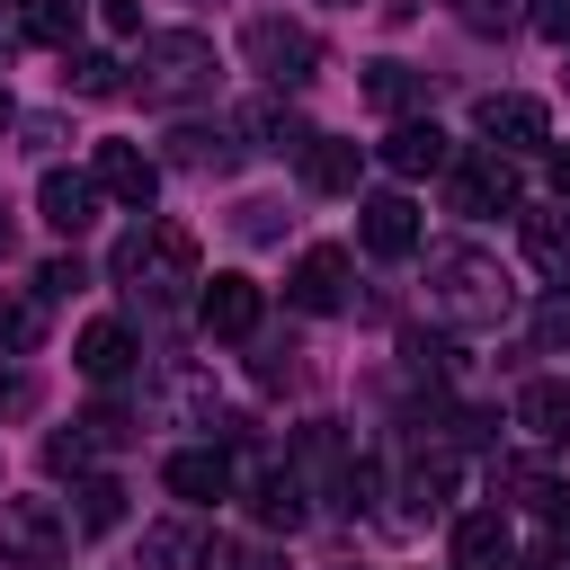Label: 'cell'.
I'll list each match as a JSON object with an SVG mask.
<instances>
[{"mask_svg": "<svg viewBox=\"0 0 570 570\" xmlns=\"http://www.w3.org/2000/svg\"><path fill=\"white\" fill-rule=\"evenodd\" d=\"M294 356H303L294 338H267V347H258V383H294Z\"/></svg>", "mask_w": 570, "mask_h": 570, "instance_id": "cell-36", "label": "cell"}, {"mask_svg": "<svg viewBox=\"0 0 570 570\" xmlns=\"http://www.w3.org/2000/svg\"><path fill=\"white\" fill-rule=\"evenodd\" d=\"M374 151H383V169H392V178H436V169L454 160V142H445V125H436V116H401Z\"/></svg>", "mask_w": 570, "mask_h": 570, "instance_id": "cell-10", "label": "cell"}, {"mask_svg": "<svg viewBox=\"0 0 570 570\" xmlns=\"http://www.w3.org/2000/svg\"><path fill=\"white\" fill-rule=\"evenodd\" d=\"M98 205H107V196L89 187V169H45V178H36V214H45L62 240H80V232L98 223Z\"/></svg>", "mask_w": 570, "mask_h": 570, "instance_id": "cell-11", "label": "cell"}, {"mask_svg": "<svg viewBox=\"0 0 570 570\" xmlns=\"http://www.w3.org/2000/svg\"><path fill=\"white\" fill-rule=\"evenodd\" d=\"M517 561V525H508V508H472V517H454V570H508Z\"/></svg>", "mask_w": 570, "mask_h": 570, "instance_id": "cell-15", "label": "cell"}, {"mask_svg": "<svg viewBox=\"0 0 570 570\" xmlns=\"http://www.w3.org/2000/svg\"><path fill=\"white\" fill-rule=\"evenodd\" d=\"M116 285L134 294V303H151V312H169V303H187L196 285H205V267H196V232L187 223H134L125 240H116Z\"/></svg>", "mask_w": 570, "mask_h": 570, "instance_id": "cell-1", "label": "cell"}, {"mask_svg": "<svg viewBox=\"0 0 570 570\" xmlns=\"http://www.w3.org/2000/svg\"><path fill=\"white\" fill-rule=\"evenodd\" d=\"M196 561H205V570H267V561H258V552H240V543H205Z\"/></svg>", "mask_w": 570, "mask_h": 570, "instance_id": "cell-37", "label": "cell"}, {"mask_svg": "<svg viewBox=\"0 0 570 570\" xmlns=\"http://www.w3.org/2000/svg\"><path fill=\"white\" fill-rule=\"evenodd\" d=\"M347 276H356L347 249H303L294 276H285V303H294V312H338V303H347Z\"/></svg>", "mask_w": 570, "mask_h": 570, "instance_id": "cell-12", "label": "cell"}, {"mask_svg": "<svg viewBox=\"0 0 570 570\" xmlns=\"http://www.w3.org/2000/svg\"><path fill=\"white\" fill-rule=\"evenodd\" d=\"M62 89H71V98H116V89H125V62L71 45V53H62Z\"/></svg>", "mask_w": 570, "mask_h": 570, "instance_id": "cell-23", "label": "cell"}, {"mask_svg": "<svg viewBox=\"0 0 570 570\" xmlns=\"http://www.w3.org/2000/svg\"><path fill=\"white\" fill-rule=\"evenodd\" d=\"M160 481H169L187 508H214V499H232V481H240V472H232V454H223V445H178V454L160 463Z\"/></svg>", "mask_w": 570, "mask_h": 570, "instance_id": "cell-13", "label": "cell"}, {"mask_svg": "<svg viewBox=\"0 0 570 570\" xmlns=\"http://www.w3.org/2000/svg\"><path fill=\"white\" fill-rule=\"evenodd\" d=\"M89 187L107 196V205H125V214H151V196H160V160L142 151V142H89Z\"/></svg>", "mask_w": 570, "mask_h": 570, "instance_id": "cell-7", "label": "cell"}, {"mask_svg": "<svg viewBox=\"0 0 570 570\" xmlns=\"http://www.w3.org/2000/svg\"><path fill=\"white\" fill-rule=\"evenodd\" d=\"M356 240H365L374 258H410V249H419V205L392 196V187L365 196V205H356Z\"/></svg>", "mask_w": 570, "mask_h": 570, "instance_id": "cell-14", "label": "cell"}, {"mask_svg": "<svg viewBox=\"0 0 570 570\" xmlns=\"http://www.w3.org/2000/svg\"><path fill=\"white\" fill-rule=\"evenodd\" d=\"M552 187H561V205H570V151H552Z\"/></svg>", "mask_w": 570, "mask_h": 570, "instance_id": "cell-41", "label": "cell"}, {"mask_svg": "<svg viewBox=\"0 0 570 570\" xmlns=\"http://www.w3.org/2000/svg\"><path fill=\"white\" fill-rule=\"evenodd\" d=\"M240 134H249V151H303V142H312V125H294L276 98H267V107H249V116H240Z\"/></svg>", "mask_w": 570, "mask_h": 570, "instance_id": "cell-26", "label": "cell"}, {"mask_svg": "<svg viewBox=\"0 0 570 570\" xmlns=\"http://www.w3.org/2000/svg\"><path fill=\"white\" fill-rule=\"evenodd\" d=\"M338 9H356V0H338Z\"/></svg>", "mask_w": 570, "mask_h": 570, "instance_id": "cell-44", "label": "cell"}, {"mask_svg": "<svg viewBox=\"0 0 570 570\" xmlns=\"http://www.w3.org/2000/svg\"><path fill=\"white\" fill-rule=\"evenodd\" d=\"M80 436H89V454H107V445H125V436H134V419H125L116 401H98V410L80 419Z\"/></svg>", "mask_w": 570, "mask_h": 570, "instance_id": "cell-30", "label": "cell"}, {"mask_svg": "<svg viewBox=\"0 0 570 570\" xmlns=\"http://www.w3.org/2000/svg\"><path fill=\"white\" fill-rule=\"evenodd\" d=\"M517 428H525L534 445H570V383H543V374H534V383L517 392Z\"/></svg>", "mask_w": 570, "mask_h": 570, "instance_id": "cell-20", "label": "cell"}, {"mask_svg": "<svg viewBox=\"0 0 570 570\" xmlns=\"http://www.w3.org/2000/svg\"><path fill=\"white\" fill-rule=\"evenodd\" d=\"M45 472H71V481H80V472H89V436H80V428H71V436H45Z\"/></svg>", "mask_w": 570, "mask_h": 570, "instance_id": "cell-31", "label": "cell"}, {"mask_svg": "<svg viewBox=\"0 0 570 570\" xmlns=\"http://www.w3.org/2000/svg\"><path fill=\"white\" fill-rule=\"evenodd\" d=\"M472 134H481V151H543L552 142V116H543V98H525V89H490L481 107H472Z\"/></svg>", "mask_w": 570, "mask_h": 570, "instance_id": "cell-6", "label": "cell"}, {"mask_svg": "<svg viewBox=\"0 0 570 570\" xmlns=\"http://www.w3.org/2000/svg\"><path fill=\"white\" fill-rule=\"evenodd\" d=\"M365 98H374L383 116H410V107L428 98V71H410V62H374V71H365Z\"/></svg>", "mask_w": 570, "mask_h": 570, "instance_id": "cell-25", "label": "cell"}, {"mask_svg": "<svg viewBox=\"0 0 570 570\" xmlns=\"http://www.w3.org/2000/svg\"><path fill=\"white\" fill-rule=\"evenodd\" d=\"M214 80H223L214 36H196V27H160V36H142L125 89H142V107H196V98H214Z\"/></svg>", "mask_w": 570, "mask_h": 570, "instance_id": "cell-2", "label": "cell"}, {"mask_svg": "<svg viewBox=\"0 0 570 570\" xmlns=\"http://www.w3.org/2000/svg\"><path fill=\"white\" fill-rule=\"evenodd\" d=\"M232 490H249V508H258V525H303V472L294 463H249V481H232Z\"/></svg>", "mask_w": 570, "mask_h": 570, "instance_id": "cell-17", "label": "cell"}, {"mask_svg": "<svg viewBox=\"0 0 570 570\" xmlns=\"http://www.w3.org/2000/svg\"><path fill=\"white\" fill-rule=\"evenodd\" d=\"M240 53H249V71H258L267 89H312V80H321V36L294 27V18H276V9H258V18L240 27Z\"/></svg>", "mask_w": 570, "mask_h": 570, "instance_id": "cell-4", "label": "cell"}, {"mask_svg": "<svg viewBox=\"0 0 570 570\" xmlns=\"http://www.w3.org/2000/svg\"><path fill=\"white\" fill-rule=\"evenodd\" d=\"M517 232H525V258L570 285V205H517Z\"/></svg>", "mask_w": 570, "mask_h": 570, "instance_id": "cell-18", "label": "cell"}, {"mask_svg": "<svg viewBox=\"0 0 570 570\" xmlns=\"http://www.w3.org/2000/svg\"><path fill=\"white\" fill-rule=\"evenodd\" d=\"M187 552H196V534H178V525H151V534H142V561H151V570H169V561H187Z\"/></svg>", "mask_w": 570, "mask_h": 570, "instance_id": "cell-32", "label": "cell"}, {"mask_svg": "<svg viewBox=\"0 0 570 570\" xmlns=\"http://www.w3.org/2000/svg\"><path fill=\"white\" fill-rule=\"evenodd\" d=\"M36 410V374L27 365H0V419H27Z\"/></svg>", "mask_w": 570, "mask_h": 570, "instance_id": "cell-33", "label": "cell"}, {"mask_svg": "<svg viewBox=\"0 0 570 570\" xmlns=\"http://www.w3.org/2000/svg\"><path fill=\"white\" fill-rule=\"evenodd\" d=\"M534 570H570V525H552V534L534 543Z\"/></svg>", "mask_w": 570, "mask_h": 570, "instance_id": "cell-38", "label": "cell"}, {"mask_svg": "<svg viewBox=\"0 0 570 570\" xmlns=\"http://www.w3.org/2000/svg\"><path fill=\"white\" fill-rule=\"evenodd\" d=\"M80 285H89L80 258H45V267H36V294H80Z\"/></svg>", "mask_w": 570, "mask_h": 570, "instance_id": "cell-34", "label": "cell"}, {"mask_svg": "<svg viewBox=\"0 0 570 570\" xmlns=\"http://www.w3.org/2000/svg\"><path fill=\"white\" fill-rule=\"evenodd\" d=\"M0 249H9V205H0Z\"/></svg>", "mask_w": 570, "mask_h": 570, "instance_id": "cell-42", "label": "cell"}, {"mask_svg": "<svg viewBox=\"0 0 570 570\" xmlns=\"http://www.w3.org/2000/svg\"><path fill=\"white\" fill-rule=\"evenodd\" d=\"M276 232H285V205H267V196L240 205V240H276Z\"/></svg>", "mask_w": 570, "mask_h": 570, "instance_id": "cell-35", "label": "cell"}, {"mask_svg": "<svg viewBox=\"0 0 570 570\" xmlns=\"http://www.w3.org/2000/svg\"><path fill=\"white\" fill-rule=\"evenodd\" d=\"M18 36L71 53V36H80V0H18Z\"/></svg>", "mask_w": 570, "mask_h": 570, "instance_id": "cell-22", "label": "cell"}, {"mask_svg": "<svg viewBox=\"0 0 570 570\" xmlns=\"http://www.w3.org/2000/svg\"><path fill=\"white\" fill-rule=\"evenodd\" d=\"M45 338V303L36 294H0V356H36Z\"/></svg>", "mask_w": 570, "mask_h": 570, "instance_id": "cell-28", "label": "cell"}, {"mask_svg": "<svg viewBox=\"0 0 570 570\" xmlns=\"http://www.w3.org/2000/svg\"><path fill=\"white\" fill-rule=\"evenodd\" d=\"M401 499H410V517H445V499H454V454H419L410 481H401Z\"/></svg>", "mask_w": 570, "mask_h": 570, "instance_id": "cell-24", "label": "cell"}, {"mask_svg": "<svg viewBox=\"0 0 570 570\" xmlns=\"http://www.w3.org/2000/svg\"><path fill=\"white\" fill-rule=\"evenodd\" d=\"M169 160L196 169V178H223V169L240 160V134H223V125H178V134H169Z\"/></svg>", "mask_w": 570, "mask_h": 570, "instance_id": "cell-21", "label": "cell"}, {"mask_svg": "<svg viewBox=\"0 0 570 570\" xmlns=\"http://www.w3.org/2000/svg\"><path fill=\"white\" fill-rule=\"evenodd\" d=\"M71 552V517L53 499H0V561L18 570H53Z\"/></svg>", "mask_w": 570, "mask_h": 570, "instance_id": "cell-5", "label": "cell"}, {"mask_svg": "<svg viewBox=\"0 0 570 570\" xmlns=\"http://www.w3.org/2000/svg\"><path fill=\"white\" fill-rule=\"evenodd\" d=\"M534 27H543L552 45H570V0H543V9H534Z\"/></svg>", "mask_w": 570, "mask_h": 570, "instance_id": "cell-40", "label": "cell"}, {"mask_svg": "<svg viewBox=\"0 0 570 570\" xmlns=\"http://www.w3.org/2000/svg\"><path fill=\"white\" fill-rule=\"evenodd\" d=\"M71 499H80V508H71V534H107V525L125 517V481H107V472H98V481H80Z\"/></svg>", "mask_w": 570, "mask_h": 570, "instance_id": "cell-27", "label": "cell"}, {"mask_svg": "<svg viewBox=\"0 0 570 570\" xmlns=\"http://www.w3.org/2000/svg\"><path fill=\"white\" fill-rule=\"evenodd\" d=\"M196 321H205V338H258V321H267V294H258V276H240V267L205 276V294H196Z\"/></svg>", "mask_w": 570, "mask_h": 570, "instance_id": "cell-9", "label": "cell"}, {"mask_svg": "<svg viewBox=\"0 0 570 570\" xmlns=\"http://www.w3.org/2000/svg\"><path fill=\"white\" fill-rule=\"evenodd\" d=\"M294 160H303V187H321V196H356V178H365V142H347V134H312Z\"/></svg>", "mask_w": 570, "mask_h": 570, "instance_id": "cell-16", "label": "cell"}, {"mask_svg": "<svg viewBox=\"0 0 570 570\" xmlns=\"http://www.w3.org/2000/svg\"><path fill=\"white\" fill-rule=\"evenodd\" d=\"M9 116H18V107H9V89H0V125H9Z\"/></svg>", "mask_w": 570, "mask_h": 570, "instance_id": "cell-43", "label": "cell"}, {"mask_svg": "<svg viewBox=\"0 0 570 570\" xmlns=\"http://www.w3.org/2000/svg\"><path fill=\"white\" fill-rule=\"evenodd\" d=\"M534 347H543V356H552V347H570V285L534 303Z\"/></svg>", "mask_w": 570, "mask_h": 570, "instance_id": "cell-29", "label": "cell"}, {"mask_svg": "<svg viewBox=\"0 0 570 570\" xmlns=\"http://www.w3.org/2000/svg\"><path fill=\"white\" fill-rule=\"evenodd\" d=\"M71 365H80L89 383H125V374H134V330H125V321H89L80 347H71Z\"/></svg>", "mask_w": 570, "mask_h": 570, "instance_id": "cell-19", "label": "cell"}, {"mask_svg": "<svg viewBox=\"0 0 570 570\" xmlns=\"http://www.w3.org/2000/svg\"><path fill=\"white\" fill-rule=\"evenodd\" d=\"M428 303H436L445 330H499V321L517 312V285H508L499 258H481V249H436V258H428Z\"/></svg>", "mask_w": 570, "mask_h": 570, "instance_id": "cell-3", "label": "cell"}, {"mask_svg": "<svg viewBox=\"0 0 570 570\" xmlns=\"http://www.w3.org/2000/svg\"><path fill=\"white\" fill-rule=\"evenodd\" d=\"M454 178H445V205L454 214H472V223H490V214H517L525 196H517V169L499 160V151H454L445 160Z\"/></svg>", "mask_w": 570, "mask_h": 570, "instance_id": "cell-8", "label": "cell"}, {"mask_svg": "<svg viewBox=\"0 0 570 570\" xmlns=\"http://www.w3.org/2000/svg\"><path fill=\"white\" fill-rule=\"evenodd\" d=\"M98 18H107L116 36H134V27H142V0H98Z\"/></svg>", "mask_w": 570, "mask_h": 570, "instance_id": "cell-39", "label": "cell"}]
</instances>
